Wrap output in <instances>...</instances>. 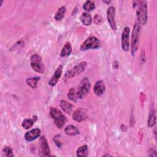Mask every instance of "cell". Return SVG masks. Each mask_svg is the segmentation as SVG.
<instances>
[{
    "instance_id": "cell-1",
    "label": "cell",
    "mask_w": 157,
    "mask_h": 157,
    "mask_svg": "<svg viewBox=\"0 0 157 157\" xmlns=\"http://www.w3.org/2000/svg\"><path fill=\"white\" fill-rule=\"evenodd\" d=\"M140 33V25L139 23L136 22L132 33V40H131V54L134 55L139 48V38Z\"/></svg>"
},
{
    "instance_id": "cell-2",
    "label": "cell",
    "mask_w": 157,
    "mask_h": 157,
    "mask_svg": "<svg viewBox=\"0 0 157 157\" xmlns=\"http://www.w3.org/2000/svg\"><path fill=\"white\" fill-rule=\"evenodd\" d=\"M138 23L140 25L146 24L148 20L147 6L145 1H139L138 7L136 11Z\"/></svg>"
},
{
    "instance_id": "cell-3",
    "label": "cell",
    "mask_w": 157,
    "mask_h": 157,
    "mask_svg": "<svg viewBox=\"0 0 157 157\" xmlns=\"http://www.w3.org/2000/svg\"><path fill=\"white\" fill-rule=\"evenodd\" d=\"M30 64L33 69L36 72L40 74H43L44 72V65L43 64L41 56L39 55L34 54L31 56Z\"/></svg>"
},
{
    "instance_id": "cell-4",
    "label": "cell",
    "mask_w": 157,
    "mask_h": 157,
    "mask_svg": "<svg viewBox=\"0 0 157 157\" xmlns=\"http://www.w3.org/2000/svg\"><path fill=\"white\" fill-rule=\"evenodd\" d=\"M91 88V84L89 79L87 77L83 78L82 81L80 82V83L77 89V93L79 99H82L85 96H86Z\"/></svg>"
},
{
    "instance_id": "cell-5",
    "label": "cell",
    "mask_w": 157,
    "mask_h": 157,
    "mask_svg": "<svg viewBox=\"0 0 157 157\" xmlns=\"http://www.w3.org/2000/svg\"><path fill=\"white\" fill-rule=\"evenodd\" d=\"M86 66V62H81L79 64L75 66L71 70L67 71L64 75L65 78H71L81 74L85 69Z\"/></svg>"
},
{
    "instance_id": "cell-6",
    "label": "cell",
    "mask_w": 157,
    "mask_h": 157,
    "mask_svg": "<svg viewBox=\"0 0 157 157\" xmlns=\"http://www.w3.org/2000/svg\"><path fill=\"white\" fill-rule=\"evenodd\" d=\"M100 42L95 37L91 36L86 39L80 45L81 50H87L89 49H94L99 47Z\"/></svg>"
},
{
    "instance_id": "cell-7",
    "label": "cell",
    "mask_w": 157,
    "mask_h": 157,
    "mask_svg": "<svg viewBox=\"0 0 157 157\" xmlns=\"http://www.w3.org/2000/svg\"><path fill=\"white\" fill-rule=\"evenodd\" d=\"M130 33L129 28L125 27L124 28L122 35H121V47L123 50L125 52L129 50V35Z\"/></svg>"
},
{
    "instance_id": "cell-8",
    "label": "cell",
    "mask_w": 157,
    "mask_h": 157,
    "mask_svg": "<svg viewBox=\"0 0 157 157\" xmlns=\"http://www.w3.org/2000/svg\"><path fill=\"white\" fill-rule=\"evenodd\" d=\"M39 147L40 151V155L44 156H50V150L49 146L48 145L47 139L45 137L42 136L39 140Z\"/></svg>"
},
{
    "instance_id": "cell-9",
    "label": "cell",
    "mask_w": 157,
    "mask_h": 157,
    "mask_svg": "<svg viewBox=\"0 0 157 157\" xmlns=\"http://www.w3.org/2000/svg\"><path fill=\"white\" fill-rule=\"evenodd\" d=\"M115 9L114 7L110 6L107 10V17L109 23L113 30L117 29V25L115 20Z\"/></svg>"
},
{
    "instance_id": "cell-10",
    "label": "cell",
    "mask_w": 157,
    "mask_h": 157,
    "mask_svg": "<svg viewBox=\"0 0 157 157\" xmlns=\"http://www.w3.org/2000/svg\"><path fill=\"white\" fill-rule=\"evenodd\" d=\"M87 118V113L85 109L82 108H78L76 109L72 115V118L73 120L81 122L83 120H85Z\"/></svg>"
},
{
    "instance_id": "cell-11",
    "label": "cell",
    "mask_w": 157,
    "mask_h": 157,
    "mask_svg": "<svg viewBox=\"0 0 157 157\" xmlns=\"http://www.w3.org/2000/svg\"><path fill=\"white\" fill-rule=\"evenodd\" d=\"M62 71H63V66L59 65L58 67V68L56 69V70L55 71L53 76L51 77V78L48 81V84L50 86H53L57 83L58 80L59 79V78L62 74Z\"/></svg>"
},
{
    "instance_id": "cell-12",
    "label": "cell",
    "mask_w": 157,
    "mask_h": 157,
    "mask_svg": "<svg viewBox=\"0 0 157 157\" xmlns=\"http://www.w3.org/2000/svg\"><path fill=\"white\" fill-rule=\"evenodd\" d=\"M40 135V130L38 128L31 129L25 135V138L27 141H33L39 137Z\"/></svg>"
},
{
    "instance_id": "cell-13",
    "label": "cell",
    "mask_w": 157,
    "mask_h": 157,
    "mask_svg": "<svg viewBox=\"0 0 157 157\" xmlns=\"http://www.w3.org/2000/svg\"><path fill=\"white\" fill-rule=\"evenodd\" d=\"M105 87L102 80H99L96 82L94 86V92L96 96H101L105 92Z\"/></svg>"
},
{
    "instance_id": "cell-14",
    "label": "cell",
    "mask_w": 157,
    "mask_h": 157,
    "mask_svg": "<svg viewBox=\"0 0 157 157\" xmlns=\"http://www.w3.org/2000/svg\"><path fill=\"white\" fill-rule=\"evenodd\" d=\"M60 106L62 110L67 114H70L73 109V105L65 100L61 101Z\"/></svg>"
},
{
    "instance_id": "cell-15",
    "label": "cell",
    "mask_w": 157,
    "mask_h": 157,
    "mask_svg": "<svg viewBox=\"0 0 157 157\" xmlns=\"http://www.w3.org/2000/svg\"><path fill=\"white\" fill-rule=\"evenodd\" d=\"M71 52H72V47L70 43L69 42H66L64 47H63L60 53V55L61 57H66L69 56Z\"/></svg>"
},
{
    "instance_id": "cell-16",
    "label": "cell",
    "mask_w": 157,
    "mask_h": 157,
    "mask_svg": "<svg viewBox=\"0 0 157 157\" xmlns=\"http://www.w3.org/2000/svg\"><path fill=\"white\" fill-rule=\"evenodd\" d=\"M80 21L85 26H88L91 23L92 18L91 15L88 12H83L80 16Z\"/></svg>"
},
{
    "instance_id": "cell-17",
    "label": "cell",
    "mask_w": 157,
    "mask_h": 157,
    "mask_svg": "<svg viewBox=\"0 0 157 157\" xmlns=\"http://www.w3.org/2000/svg\"><path fill=\"white\" fill-rule=\"evenodd\" d=\"M64 131L67 135L71 136H75V135L79 134L78 129L77 128L76 126H75L74 125H69V126H66Z\"/></svg>"
},
{
    "instance_id": "cell-18",
    "label": "cell",
    "mask_w": 157,
    "mask_h": 157,
    "mask_svg": "<svg viewBox=\"0 0 157 157\" xmlns=\"http://www.w3.org/2000/svg\"><path fill=\"white\" fill-rule=\"evenodd\" d=\"M63 115L61 112L56 107H51L50 109V115L54 120L59 118Z\"/></svg>"
},
{
    "instance_id": "cell-19",
    "label": "cell",
    "mask_w": 157,
    "mask_h": 157,
    "mask_svg": "<svg viewBox=\"0 0 157 157\" xmlns=\"http://www.w3.org/2000/svg\"><path fill=\"white\" fill-rule=\"evenodd\" d=\"M68 98L73 102H76L78 98L77 90L75 88H72L68 92L67 94Z\"/></svg>"
},
{
    "instance_id": "cell-20",
    "label": "cell",
    "mask_w": 157,
    "mask_h": 157,
    "mask_svg": "<svg viewBox=\"0 0 157 157\" xmlns=\"http://www.w3.org/2000/svg\"><path fill=\"white\" fill-rule=\"evenodd\" d=\"M88 154V149L86 145L80 147L77 150V156L79 157H85Z\"/></svg>"
},
{
    "instance_id": "cell-21",
    "label": "cell",
    "mask_w": 157,
    "mask_h": 157,
    "mask_svg": "<svg viewBox=\"0 0 157 157\" xmlns=\"http://www.w3.org/2000/svg\"><path fill=\"white\" fill-rule=\"evenodd\" d=\"M155 123H156V113H155V110L153 109H151L149 115L148 120V123H147L148 126L150 128L154 126Z\"/></svg>"
},
{
    "instance_id": "cell-22",
    "label": "cell",
    "mask_w": 157,
    "mask_h": 157,
    "mask_svg": "<svg viewBox=\"0 0 157 157\" xmlns=\"http://www.w3.org/2000/svg\"><path fill=\"white\" fill-rule=\"evenodd\" d=\"M35 117H36V116L34 117L33 118H26V119H25L22 122V126L26 129H28L30 128L31 127H32L34 123L36 121V120L37 119V118H36L34 119Z\"/></svg>"
},
{
    "instance_id": "cell-23",
    "label": "cell",
    "mask_w": 157,
    "mask_h": 157,
    "mask_svg": "<svg viewBox=\"0 0 157 157\" xmlns=\"http://www.w3.org/2000/svg\"><path fill=\"white\" fill-rule=\"evenodd\" d=\"M40 80V77H31L26 79V82L28 85H29L32 88H36L37 86V82Z\"/></svg>"
},
{
    "instance_id": "cell-24",
    "label": "cell",
    "mask_w": 157,
    "mask_h": 157,
    "mask_svg": "<svg viewBox=\"0 0 157 157\" xmlns=\"http://www.w3.org/2000/svg\"><path fill=\"white\" fill-rule=\"evenodd\" d=\"M65 12H66V7L64 6L61 7L56 12L55 15V19L56 21H61L64 17Z\"/></svg>"
},
{
    "instance_id": "cell-25",
    "label": "cell",
    "mask_w": 157,
    "mask_h": 157,
    "mask_svg": "<svg viewBox=\"0 0 157 157\" xmlns=\"http://www.w3.org/2000/svg\"><path fill=\"white\" fill-rule=\"evenodd\" d=\"M66 121H67L66 117L64 115H63L59 118H58L56 120H54V123L58 128L61 129L62 128H63V126L66 124Z\"/></svg>"
},
{
    "instance_id": "cell-26",
    "label": "cell",
    "mask_w": 157,
    "mask_h": 157,
    "mask_svg": "<svg viewBox=\"0 0 157 157\" xmlns=\"http://www.w3.org/2000/svg\"><path fill=\"white\" fill-rule=\"evenodd\" d=\"M83 8L86 11H91L95 8L94 3L92 1H86L83 5Z\"/></svg>"
},
{
    "instance_id": "cell-27",
    "label": "cell",
    "mask_w": 157,
    "mask_h": 157,
    "mask_svg": "<svg viewBox=\"0 0 157 157\" xmlns=\"http://www.w3.org/2000/svg\"><path fill=\"white\" fill-rule=\"evenodd\" d=\"M2 155L4 156H7V157H12L13 156L12 150L7 146H6L3 148L2 150Z\"/></svg>"
},
{
    "instance_id": "cell-28",
    "label": "cell",
    "mask_w": 157,
    "mask_h": 157,
    "mask_svg": "<svg viewBox=\"0 0 157 157\" xmlns=\"http://www.w3.org/2000/svg\"><path fill=\"white\" fill-rule=\"evenodd\" d=\"M53 140L55 144L57 145L58 148H61L62 147V143L61 141V138H60V135H56L53 137Z\"/></svg>"
},
{
    "instance_id": "cell-29",
    "label": "cell",
    "mask_w": 157,
    "mask_h": 157,
    "mask_svg": "<svg viewBox=\"0 0 157 157\" xmlns=\"http://www.w3.org/2000/svg\"><path fill=\"white\" fill-rule=\"evenodd\" d=\"M94 21L96 24H100L102 21V19L99 15H96L94 18Z\"/></svg>"
}]
</instances>
